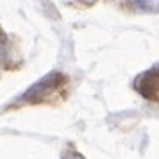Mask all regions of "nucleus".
Returning <instances> with one entry per match:
<instances>
[{"mask_svg":"<svg viewBox=\"0 0 159 159\" xmlns=\"http://www.w3.org/2000/svg\"><path fill=\"white\" fill-rule=\"evenodd\" d=\"M61 82H63V75H61V73H57V72L48 73L47 77H43L41 80H38L34 86H30L29 89L22 95L20 100L22 102H39L43 97H47L50 91H54Z\"/></svg>","mask_w":159,"mask_h":159,"instance_id":"f257e3e1","label":"nucleus"},{"mask_svg":"<svg viewBox=\"0 0 159 159\" xmlns=\"http://www.w3.org/2000/svg\"><path fill=\"white\" fill-rule=\"evenodd\" d=\"M136 88L145 95V97H152L154 91L159 88V72L157 70H150V72L143 73L136 82Z\"/></svg>","mask_w":159,"mask_h":159,"instance_id":"f03ea898","label":"nucleus"},{"mask_svg":"<svg viewBox=\"0 0 159 159\" xmlns=\"http://www.w3.org/2000/svg\"><path fill=\"white\" fill-rule=\"evenodd\" d=\"M130 7L145 13H159V0H132Z\"/></svg>","mask_w":159,"mask_h":159,"instance_id":"7ed1b4c3","label":"nucleus"},{"mask_svg":"<svg viewBox=\"0 0 159 159\" xmlns=\"http://www.w3.org/2000/svg\"><path fill=\"white\" fill-rule=\"evenodd\" d=\"M0 36H2V32H0ZM7 57V52H6V41H0V61L2 59Z\"/></svg>","mask_w":159,"mask_h":159,"instance_id":"20e7f679","label":"nucleus"},{"mask_svg":"<svg viewBox=\"0 0 159 159\" xmlns=\"http://www.w3.org/2000/svg\"><path fill=\"white\" fill-rule=\"evenodd\" d=\"M63 159H84L82 157V156H80V154H77V152H68V154H65V156H63Z\"/></svg>","mask_w":159,"mask_h":159,"instance_id":"39448f33","label":"nucleus"}]
</instances>
